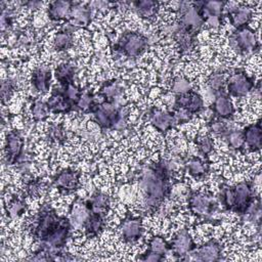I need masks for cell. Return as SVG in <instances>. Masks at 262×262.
<instances>
[{
	"label": "cell",
	"instance_id": "6da1fadb",
	"mask_svg": "<svg viewBox=\"0 0 262 262\" xmlns=\"http://www.w3.org/2000/svg\"><path fill=\"white\" fill-rule=\"evenodd\" d=\"M139 187L147 208L151 211L157 210L171 190L169 162L160 159L148 164L140 176Z\"/></svg>",
	"mask_w": 262,
	"mask_h": 262
},
{
	"label": "cell",
	"instance_id": "7a4b0ae2",
	"mask_svg": "<svg viewBox=\"0 0 262 262\" xmlns=\"http://www.w3.org/2000/svg\"><path fill=\"white\" fill-rule=\"evenodd\" d=\"M221 204L238 215H245L255 201V191L250 181H242L233 186L225 185L220 194Z\"/></svg>",
	"mask_w": 262,
	"mask_h": 262
},
{
	"label": "cell",
	"instance_id": "3957f363",
	"mask_svg": "<svg viewBox=\"0 0 262 262\" xmlns=\"http://www.w3.org/2000/svg\"><path fill=\"white\" fill-rule=\"evenodd\" d=\"M95 122L102 129H122L126 126L128 108L117 106L114 101L105 100L100 104H95L90 112Z\"/></svg>",
	"mask_w": 262,
	"mask_h": 262
},
{
	"label": "cell",
	"instance_id": "277c9868",
	"mask_svg": "<svg viewBox=\"0 0 262 262\" xmlns=\"http://www.w3.org/2000/svg\"><path fill=\"white\" fill-rule=\"evenodd\" d=\"M63 216H58L50 205H44L39 211L35 226L33 227V235L36 239L45 242L61 224Z\"/></svg>",
	"mask_w": 262,
	"mask_h": 262
},
{
	"label": "cell",
	"instance_id": "5b68a950",
	"mask_svg": "<svg viewBox=\"0 0 262 262\" xmlns=\"http://www.w3.org/2000/svg\"><path fill=\"white\" fill-rule=\"evenodd\" d=\"M148 45L147 38L141 33L125 32L118 39L115 50L127 57H136L140 55Z\"/></svg>",
	"mask_w": 262,
	"mask_h": 262
},
{
	"label": "cell",
	"instance_id": "8992f818",
	"mask_svg": "<svg viewBox=\"0 0 262 262\" xmlns=\"http://www.w3.org/2000/svg\"><path fill=\"white\" fill-rule=\"evenodd\" d=\"M229 44L239 54L259 48L256 34L249 26L235 29L229 36Z\"/></svg>",
	"mask_w": 262,
	"mask_h": 262
},
{
	"label": "cell",
	"instance_id": "52a82bcc",
	"mask_svg": "<svg viewBox=\"0 0 262 262\" xmlns=\"http://www.w3.org/2000/svg\"><path fill=\"white\" fill-rule=\"evenodd\" d=\"M188 207L191 213L202 219H210L215 212L217 204L214 199L206 193L199 191H191L188 196Z\"/></svg>",
	"mask_w": 262,
	"mask_h": 262
},
{
	"label": "cell",
	"instance_id": "ba28073f",
	"mask_svg": "<svg viewBox=\"0 0 262 262\" xmlns=\"http://www.w3.org/2000/svg\"><path fill=\"white\" fill-rule=\"evenodd\" d=\"M254 87V78L245 74L243 70H236L227 82V92L234 97L245 96L252 91Z\"/></svg>",
	"mask_w": 262,
	"mask_h": 262
},
{
	"label": "cell",
	"instance_id": "9c48e42d",
	"mask_svg": "<svg viewBox=\"0 0 262 262\" xmlns=\"http://www.w3.org/2000/svg\"><path fill=\"white\" fill-rule=\"evenodd\" d=\"M81 173L75 169L67 168L55 174L52 179V184L62 193L75 191L80 185Z\"/></svg>",
	"mask_w": 262,
	"mask_h": 262
},
{
	"label": "cell",
	"instance_id": "30bf717a",
	"mask_svg": "<svg viewBox=\"0 0 262 262\" xmlns=\"http://www.w3.org/2000/svg\"><path fill=\"white\" fill-rule=\"evenodd\" d=\"M24 155V139L17 130H11L6 135L5 158L8 165H13L19 161Z\"/></svg>",
	"mask_w": 262,
	"mask_h": 262
},
{
	"label": "cell",
	"instance_id": "8fae6325",
	"mask_svg": "<svg viewBox=\"0 0 262 262\" xmlns=\"http://www.w3.org/2000/svg\"><path fill=\"white\" fill-rule=\"evenodd\" d=\"M175 108L182 110L191 116L200 113L204 108V100L195 91L189 90L185 93L178 94L175 98Z\"/></svg>",
	"mask_w": 262,
	"mask_h": 262
},
{
	"label": "cell",
	"instance_id": "7c38bea8",
	"mask_svg": "<svg viewBox=\"0 0 262 262\" xmlns=\"http://www.w3.org/2000/svg\"><path fill=\"white\" fill-rule=\"evenodd\" d=\"M119 230L122 238L126 243H135L142 235V232H143L142 221L138 217L128 216L121 223Z\"/></svg>",
	"mask_w": 262,
	"mask_h": 262
},
{
	"label": "cell",
	"instance_id": "4fadbf2b",
	"mask_svg": "<svg viewBox=\"0 0 262 262\" xmlns=\"http://www.w3.org/2000/svg\"><path fill=\"white\" fill-rule=\"evenodd\" d=\"M189 255L191 260L217 261L221 256V246L217 241L211 239L201 247H195V249L191 251Z\"/></svg>",
	"mask_w": 262,
	"mask_h": 262
},
{
	"label": "cell",
	"instance_id": "5bb4252c",
	"mask_svg": "<svg viewBox=\"0 0 262 262\" xmlns=\"http://www.w3.org/2000/svg\"><path fill=\"white\" fill-rule=\"evenodd\" d=\"M169 244L170 250H172V252L179 257L188 255L196 247L191 235L186 229L180 230Z\"/></svg>",
	"mask_w": 262,
	"mask_h": 262
},
{
	"label": "cell",
	"instance_id": "9a60e30c",
	"mask_svg": "<svg viewBox=\"0 0 262 262\" xmlns=\"http://www.w3.org/2000/svg\"><path fill=\"white\" fill-rule=\"evenodd\" d=\"M149 121L151 125L161 132H166L177 124L174 114L157 108H152L149 112Z\"/></svg>",
	"mask_w": 262,
	"mask_h": 262
},
{
	"label": "cell",
	"instance_id": "2e32d148",
	"mask_svg": "<svg viewBox=\"0 0 262 262\" xmlns=\"http://www.w3.org/2000/svg\"><path fill=\"white\" fill-rule=\"evenodd\" d=\"M46 104L49 112L54 114H64L76 110L75 106L62 94L60 88H55L52 90L50 97L46 101Z\"/></svg>",
	"mask_w": 262,
	"mask_h": 262
},
{
	"label": "cell",
	"instance_id": "e0dca14e",
	"mask_svg": "<svg viewBox=\"0 0 262 262\" xmlns=\"http://www.w3.org/2000/svg\"><path fill=\"white\" fill-rule=\"evenodd\" d=\"M212 110L219 119H230L234 114V107L228 95L222 91L216 92Z\"/></svg>",
	"mask_w": 262,
	"mask_h": 262
},
{
	"label": "cell",
	"instance_id": "ac0fdd59",
	"mask_svg": "<svg viewBox=\"0 0 262 262\" xmlns=\"http://www.w3.org/2000/svg\"><path fill=\"white\" fill-rule=\"evenodd\" d=\"M244 141L252 150H259L262 145V128L260 120L244 128Z\"/></svg>",
	"mask_w": 262,
	"mask_h": 262
},
{
	"label": "cell",
	"instance_id": "d6986e66",
	"mask_svg": "<svg viewBox=\"0 0 262 262\" xmlns=\"http://www.w3.org/2000/svg\"><path fill=\"white\" fill-rule=\"evenodd\" d=\"M51 81V72L50 69L46 67L36 68L31 77V83L34 88L41 93H46L49 91Z\"/></svg>",
	"mask_w": 262,
	"mask_h": 262
},
{
	"label": "cell",
	"instance_id": "ffe728a7",
	"mask_svg": "<svg viewBox=\"0 0 262 262\" xmlns=\"http://www.w3.org/2000/svg\"><path fill=\"white\" fill-rule=\"evenodd\" d=\"M74 2L72 1H53L48 7V16L52 20H61L71 17Z\"/></svg>",
	"mask_w": 262,
	"mask_h": 262
},
{
	"label": "cell",
	"instance_id": "44dd1931",
	"mask_svg": "<svg viewBox=\"0 0 262 262\" xmlns=\"http://www.w3.org/2000/svg\"><path fill=\"white\" fill-rule=\"evenodd\" d=\"M231 25L235 28H242L248 26L249 21L252 18L253 12L248 6H235L232 10L227 12Z\"/></svg>",
	"mask_w": 262,
	"mask_h": 262
},
{
	"label": "cell",
	"instance_id": "7402d4cb",
	"mask_svg": "<svg viewBox=\"0 0 262 262\" xmlns=\"http://www.w3.org/2000/svg\"><path fill=\"white\" fill-rule=\"evenodd\" d=\"M86 207L90 212L105 216L110 210V199L102 192H95L89 200L85 202Z\"/></svg>",
	"mask_w": 262,
	"mask_h": 262
},
{
	"label": "cell",
	"instance_id": "603a6c76",
	"mask_svg": "<svg viewBox=\"0 0 262 262\" xmlns=\"http://www.w3.org/2000/svg\"><path fill=\"white\" fill-rule=\"evenodd\" d=\"M104 227V216L89 211V215L83 224L87 236H96Z\"/></svg>",
	"mask_w": 262,
	"mask_h": 262
},
{
	"label": "cell",
	"instance_id": "cb8c5ba5",
	"mask_svg": "<svg viewBox=\"0 0 262 262\" xmlns=\"http://www.w3.org/2000/svg\"><path fill=\"white\" fill-rule=\"evenodd\" d=\"M76 74V68L71 62H62L55 69L54 75L60 86L74 83V77Z\"/></svg>",
	"mask_w": 262,
	"mask_h": 262
},
{
	"label": "cell",
	"instance_id": "d4e9b609",
	"mask_svg": "<svg viewBox=\"0 0 262 262\" xmlns=\"http://www.w3.org/2000/svg\"><path fill=\"white\" fill-rule=\"evenodd\" d=\"M134 10L144 18H150L156 15L159 9V2L152 0H141L132 2Z\"/></svg>",
	"mask_w": 262,
	"mask_h": 262
},
{
	"label": "cell",
	"instance_id": "484cf974",
	"mask_svg": "<svg viewBox=\"0 0 262 262\" xmlns=\"http://www.w3.org/2000/svg\"><path fill=\"white\" fill-rule=\"evenodd\" d=\"M185 165L188 173L194 178H203L209 172V164L200 158H191Z\"/></svg>",
	"mask_w": 262,
	"mask_h": 262
},
{
	"label": "cell",
	"instance_id": "4316f807",
	"mask_svg": "<svg viewBox=\"0 0 262 262\" xmlns=\"http://www.w3.org/2000/svg\"><path fill=\"white\" fill-rule=\"evenodd\" d=\"M72 33V31L62 27V29L58 33H56L53 38V48L57 51H62L72 47L74 43Z\"/></svg>",
	"mask_w": 262,
	"mask_h": 262
},
{
	"label": "cell",
	"instance_id": "83f0119b",
	"mask_svg": "<svg viewBox=\"0 0 262 262\" xmlns=\"http://www.w3.org/2000/svg\"><path fill=\"white\" fill-rule=\"evenodd\" d=\"M99 93L105 97V100L115 101V97H118L123 93V88L121 84L115 80L106 82L99 90Z\"/></svg>",
	"mask_w": 262,
	"mask_h": 262
},
{
	"label": "cell",
	"instance_id": "f1b7e54d",
	"mask_svg": "<svg viewBox=\"0 0 262 262\" xmlns=\"http://www.w3.org/2000/svg\"><path fill=\"white\" fill-rule=\"evenodd\" d=\"M225 1H203V10L207 16H220L225 9Z\"/></svg>",
	"mask_w": 262,
	"mask_h": 262
},
{
	"label": "cell",
	"instance_id": "f546056e",
	"mask_svg": "<svg viewBox=\"0 0 262 262\" xmlns=\"http://www.w3.org/2000/svg\"><path fill=\"white\" fill-rule=\"evenodd\" d=\"M71 18L74 19L78 25H87L90 20V10L87 7L74 3Z\"/></svg>",
	"mask_w": 262,
	"mask_h": 262
},
{
	"label": "cell",
	"instance_id": "4dcf8cb0",
	"mask_svg": "<svg viewBox=\"0 0 262 262\" xmlns=\"http://www.w3.org/2000/svg\"><path fill=\"white\" fill-rule=\"evenodd\" d=\"M31 112L35 121H44L48 117L49 110L46 102L37 98L31 105Z\"/></svg>",
	"mask_w": 262,
	"mask_h": 262
},
{
	"label": "cell",
	"instance_id": "1f68e13d",
	"mask_svg": "<svg viewBox=\"0 0 262 262\" xmlns=\"http://www.w3.org/2000/svg\"><path fill=\"white\" fill-rule=\"evenodd\" d=\"M224 138L226 139L228 145L233 149H241L245 144L243 132L239 130H228Z\"/></svg>",
	"mask_w": 262,
	"mask_h": 262
},
{
	"label": "cell",
	"instance_id": "d6a6232c",
	"mask_svg": "<svg viewBox=\"0 0 262 262\" xmlns=\"http://www.w3.org/2000/svg\"><path fill=\"white\" fill-rule=\"evenodd\" d=\"M95 104L96 103L94 101L93 94L89 91H85V92H82V94L77 102L76 110H79V111H82L85 113H90Z\"/></svg>",
	"mask_w": 262,
	"mask_h": 262
},
{
	"label": "cell",
	"instance_id": "836d02e7",
	"mask_svg": "<svg viewBox=\"0 0 262 262\" xmlns=\"http://www.w3.org/2000/svg\"><path fill=\"white\" fill-rule=\"evenodd\" d=\"M147 249H149L158 254L165 255L170 250V244L162 236H154L148 242Z\"/></svg>",
	"mask_w": 262,
	"mask_h": 262
},
{
	"label": "cell",
	"instance_id": "e575fe53",
	"mask_svg": "<svg viewBox=\"0 0 262 262\" xmlns=\"http://www.w3.org/2000/svg\"><path fill=\"white\" fill-rule=\"evenodd\" d=\"M26 203L18 198H13L7 206V213L11 218H17L26 212Z\"/></svg>",
	"mask_w": 262,
	"mask_h": 262
},
{
	"label": "cell",
	"instance_id": "d590c367",
	"mask_svg": "<svg viewBox=\"0 0 262 262\" xmlns=\"http://www.w3.org/2000/svg\"><path fill=\"white\" fill-rule=\"evenodd\" d=\"M47 138L54 143H62L66 139V134L60 124H51L47 130Z\"/></svg>",
	"mask_w": 262,
	"mask_h": 262
},
{
	"label": "cell",
	"instance_id": "8d00e7d4",
	"mask_svg": "<svg viewBox=\"0 0 262 262\" xmlns=\"http://www.w3.org/2000/svg\"><path fill=\"white\" fill-rule=\"evenodd\" d=\"M225 81H226L225 74L220 71H217V72L212 73L208 77L207 84L209 85V87L211 89H213L215 92H217V91H221V88L225 84Z\"/></svg>",
	"mask_w": 262,
	"mask_h": 262
},
{
	"label": "cell",
	"instance_id": "74e56055",
	"mask_svg": "<svg viewBox=\"0 0 262 262\" xmlns=\"http://www.w3.org/2000/svg\"><path fill=\"white\" fill-rule=\"evenodd\" d=\"M195 143H196V146L199 148V151L205 157V156H208L212 150H213V140L210 136H201V137H198L196 140H195Z\"/></svg>",
	"mask_w": 262,
	"mask_h": 262
},
{
	"label": "cell",
	"instance_id": "f35d334b",
	"mask_svg": "<svg viewBox=\"0 0 262 262\" xmlns=\"http://www.w3.org/2000/svg\"><path fill=\"white\" fill-rule=\"evenodd\" d=\"M15 89V83L11 79H5L1 83V100L5 103L9 100Z\"/></svg>",
	"mask_w": 262,
	"mask_h": 262
},
{
	"label": "cell",
	"instance_id": "ab89813d",
	"mask_svg": "<svg viewBox=\"0 0 262 262\" xmlns=\"http://www.w3.org/2000/svg\"><path fill=\"white\" fill-rule=\"evenodd\" d=\"M208 125H209V129L212 133H214L216 135H219V136H222V137H224L225 134L229 130L227 125L223 121H221L219 118L211 120Z\"/></svg>",
	"mask_w": 262,
	"mask_h": 262
},
{
	"label": "cell",
	"instance_id": "60d3db41",
	"mask_svg": "<svg viewBox=\"0 0 262 262\" xmlns=\"http://www.w3.org/2000/svg\"><path fill=\"white\" fill-rule=\"evenodd\" d=\"M43 181L42 179H32L26 184V193L29 196H37L40 194L41 190L43 189Z\"/></svg>",
	"mask_w": 262,
	"mask_h": 262
},
{
	"label": "cell",
	"instance_id": "b9f144b4",
	"mask_svg": "<svg viewBox=\"0 0 262 262\" xmlns=\"http://www.w3.org/2000/svg\"><path fill=\"white\" fill-rule=\"evenodd\" d=\"M189 90H191V86L187 80L180 78V77H178L174 80L173 85H172V91L175 92L177 95L185 93Z\"/></svg>",
	"mask_w": 262,
	"mask_h": 262
},
{
	"label": "cell",
	"instance_id": "7bdbcfd3",
	"mask_svg": "<svg viewBox=\"0 0 262 262\" xmlns=\"http://www.w3.org/2000/svg\"><path fill=\"white\" fill-rule=\"evenodd\" d=\"M164 258V255H161V254H158L149 249H147L143 254H141L139 256V260L141 261H147V262H159V261H162Z\"/></svg>",
	"mask_w": 262,
	"mask_h": 262
}]
</instances>
